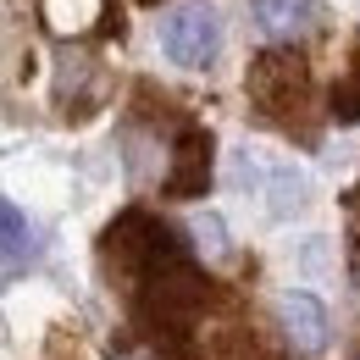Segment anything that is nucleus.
<instances>
[{
	"label": "nucleus",
	"mask_w": 360,
	"mask_h": 360,
	"mask_svg": "<svg viewBox=\"0 0 360 360\" xmlns=\"http://www.w3.org/2000/svg\"><path fill=\"white\" fill-rule=\"evenodd\" d=\"M244 89L255 100V111L277 122V128H294L311 105V72H305V56L300 50H266L250 61V78Z\"/></svg>",
	"instance_id": "f257e3e1"
},
{
	"label": "nucleus",
	"mask_w": 360,
	"mask_h": 360,
	"mask_svg": "<svg viewBox=\"0 0 360 360\" xmlns=\"http://www.w3.org/2000/svg\"><path fill=\"white\" fill-rule=\"evenodd\" d=\"M161 50H167L178 67H188V72L211 67L217 50H222V17H217V6H211V0L178 6V11L161 22Z\"/></svg>",
	"instance_id": "f03ea898"
},
{
	"label": "nucleus",
	"mask_w": 360,
	"mask_h": 360,
	"mask_svg": "<svg viewBox=\"0 0 360 360\" xmlns=\"http://www.w3.org/2000/svg\"><path fill=\"white\" fill-rule=\"evenodd\" d=\"M205 188H211V134L194 128V122H183L178 139H172V161H167V172H161V194L194 200V194H205Z\"/></svg>",
	"instance_id": "7ed1b4c3"
},
{
	"label": "nucleus",
	"mask_w": 360,
	"mask_h": 360,
	"mask_svg": "<svg viewBox=\"0 0 360 360\" xmlns=\"http://www.w3.org/2000/svg\"><path fill=\"white\" fill-rule=\"evenodd\" d=\"M277 321H283V338H288L300 355H321L327 338H333L327 305H321L316 294H305V288H288V294L277 300Z\"/></svg>",
	"instance_id": "20e7f679"
},
{
	"label": "nucleus",
	"mask_w": 360,
	"mask_h": 360,
	"mask_svg": "<svg viewBox=\"0 0 360 360\" xmlns=\"http://www.w3.org/2000/svg\"><path fill=\"white\" fill-rule=\"evenodd\" d=\"M250 17H255L261 34L288 39V34H300V28L316 17V0H250Z\"/></svg>",
	"instance_id": "39448f33"
},
{
	"label": "nucleus",
	"mask_w": 360,
	"mask_h": 360,
	"mask_svg": "<svg viewBox=\"0 0 360 360\" xmlns=\"http://www.w3.org/2000/svg\"><path fill=\"white\" fill-rule=\"evenodd\" d=\"M94 17H105V0H45V22L56 34H89Z\"/></svg>",
	"instance_id": "423d86ee"
},
{
	"label": "nucleus",
	"mask_w": 360,
	"mask_h": 360,
	"mask_svg": "<svg viewBox=\"0 0 360 360\" xmlns=\"http://www.w3.org/2000/svg\"><path fill=\"white\" fill-rule=\"evenodd\" d=\"M333 122H360V39L349 50V67L338 72V84H333Z\"/></svg>",
	"instance_id": "0eeeda50"
},
{
	"label": "nucleus",
	"mask_w": 360,
	"mask_h": 360,
	"mask_svg": "<svg viewBox=\"0 0 360 360\" xmlns=\"http://www.w3.org/2000/svg\"><path fill=\"white\" fill-rule=\"evenodd\" d=\"M0 255H6V261H28V255H34L28 217H22L11 200H0Z\"/></svg>",
	"instance_id": "6e6552de"
},
{
	"label": "nucleus",
	"mask_w": 360,
	"mask_h": 360,
	"mask_svg": "<svg viewBox=\"0 0 360 360\" xmlns=\"http://www.w3.org/2000/svg\"><path fill=\"white\" fill-rule=\"evenodd\" d=\"M344 211H349V266L360 271V183L349 188V200H344Z\"/></svg>",
	"instance_id": "1a4fd4ad"
},
{
	"label": "nucleus",
	"mask_w": 360,
	"mask_h": 360,
	"mask_svg": "<svg viewBox=\"0 0 360 360\" xmlns=\"http://www.w3.org/2000/svg\"><path fill=\"white\" fill-rule=\"evenodd\" d=\"M194 233H200V244H211V255L222 250V222H217V217H205V222H194Z\"/></svg>",
	"instance_id": "9d476101"
},
{
	"label": "nucleus",
	"mask_w": 360,
	"mask_h": 360,
	"mask_svg": "<svg viewBox=\"0 0 360 360\" xmlns=\"http://www.w3.org/2000/svg\"><path fill=\"white\" fill-rule=\"evenodd\" d=\"M144 6H150V0H144Z\"/></svg>",
	"instance_id": "9b49d317"
}]
</instances>
